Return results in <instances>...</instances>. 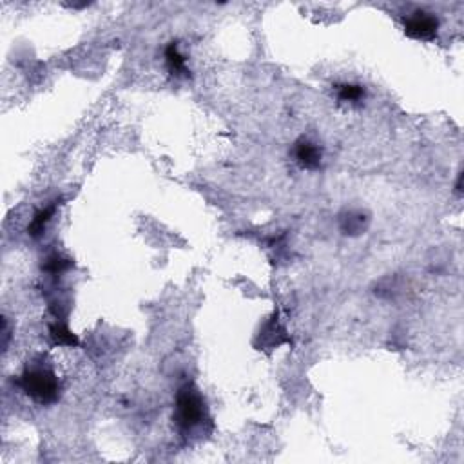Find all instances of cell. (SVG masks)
I'll use <instances>...</instances> for the list:
<instances>
[{"label":"cell","instance_id":"1","mask_svg":"<svg viewBox=\"0 0 464 464\" xmlns=\"http://www.w3.org/2000/svg\"><path fill=\"white\" fill-rule=\"evenodd\" d=\"M173 419L183 432L200 428L201 424L209 421L205 399L194 384H185L178 390L176 403H174Z\"/></svg>","mask_w":464,"mask_h":464},{"label":"cell","instance_id":"2","mask_svg":"<svg viewBox=\"0 0 464 464\" xmlns=\"http://www.w3.org/2000/svg\"><path fill=\"white\" fill-rule=\"evenodd\" d=\"M18 386L24 390L26 396H29L33 401L41 403V405L55 403L58 399V392H60L57 375L48 366L26 368V372L18 379Z\"/></svg>","mask_w":464,"mask_h":464},{"label":"cell","instance_id":"3","mask_svg":"<svg viewBox=\"0 0 464 464\" xmlns=\"http://www.w3.org/2000/svg\"><path fill=\"white\" fill-rule=\"evenodd\" d=\"M403 29L406 36L414 41H433L437 35L439 20L433 13H428L424 9H415L403 18Z\"/></svg>","mask_w":464,"mask_h":464},{"label":"cell","instance_id":"4","mask_svg":"<svg viewBox=\"0 0 464 464\" xmlns=\"http://www.w3.org/2000/svg\"><path fill=\"white\" fill-rule=\"evenodd\" d=\"M294 158L298 161V166L301 169L307 171H317L321 167L323 154L321 149L317 147L316 143L310 142L307 138H301L296 142L294 145Z\"/></svg>","mask_w":464,"mask_h":464},{"label":"cell","instance_id":"5","mask_svg":"<svg viewBox=\"0 0 464 464\" xmlns=\"http://www.w3.org/2000/svg\"><path fill=\"white\" fill-rule=\"evenodd\" d=\"M258 340L261 343H256L258 347H265V348H276L280 347L282 343H285L287 340V332L280 321H277V314L273 317V319H268L263 326H261V331L258 334Z\"/></svg>","mask_w":464,"mask_h":464},{"label":"cell","instance_id":"6","mask_svg":"<svg viewBox=\"0 0 464 464\" xmlns=\"http://www.w3.org/2000/svg\"><path fill=\"white\" fill-rule=\"evenodd\" d=\"M166 64L171 75L176 76V78H187L189 76L187 58L180 51L176 42H171L166 48Z\"/></svg>","mask_w":464,"mask_h":464},{"label":"cell","instance_id":"7","mask_svg":"<svg viewBox=\"0 0 464 464\" xmlns=\"http://www.w3.org/2000/svg\"><path fill=\"white\" fill-rule=\"evenodd\" d=\"M366 225H368V218L363 215L361 210H347L340 218L341 232L348 234V236H357V234L365 232Z\"/></svg>","mask_w":464,"mask_h":464},{"label":"cell","instance_id":"8","mask_svg":"<svg viewBox=\"0 0 464 464\" xmlns=\"http://www.w3.org/2000/svg\"><path fill=\"white\" fill-rule=\"evenodd\" d=\"M55 212H57V203H51V205L44 207V209H41L38 212H36L35 216H33L31 224L27 225V234L31 238H41L42 234H44L45 227H48V224H50L51 219H53Z\"/></svg>","mask_w":464,"mask_h":464},{"label":"cell","instance_id":"9","mask_svg":"<svg viewBox=\"0 0 464 464\" xmlns=\"http://www.w3.org/2000/svg\"><path fill=\"white\" fill-rule=\"evenodd\" d=\"M50 335L53 345H58V347H78V345H80L78 338H76L64 323H55V325H51Z\"/></svg>","mask_w":464,"mask_h":464},{"label":"cell","instance_id":"10","mask_svg":"<svg viewBox=\"0 0 464 464\" xmlns=\"http://www.w3.org/2000/svg\"><path fill=\"white\" fill-rule=\"evenodd\" d=\"M71 267H73L71 259L64 258V256L58 254V252L48 256V258L44 259V263H42V270L48 274H53V276L66 273V270H69Z\"/></svg>","mask_w":464,"mask_h":464},{"label":"cell","instance_id":"11","mask_svg":"<svg viewBox=\"0 0 464 464\" xmlns=\"http://www.w3.org/2000/svg\"><path fill=\"white\" fill-rule=\"evenodd\" d=\"M338 99L341 102H359L361 99H365V87L357 84L338 85Z\"/></svg>","mask_w":464,"mask_h":464}]
</instances>
